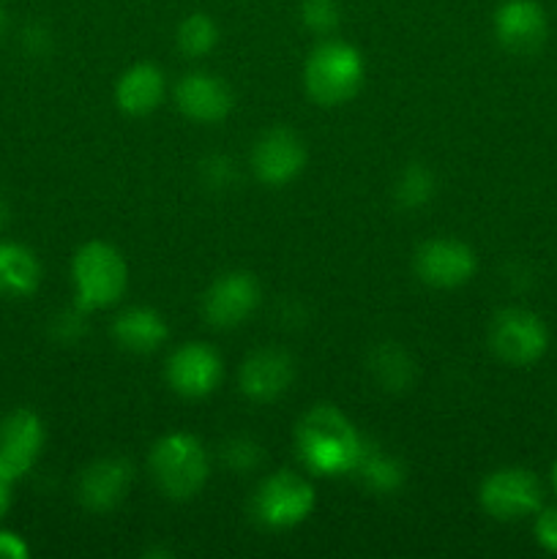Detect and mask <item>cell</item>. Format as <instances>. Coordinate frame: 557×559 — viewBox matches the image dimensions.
<instances>
[{
    "instance_id": "cell-1",
    "label": "cell",
    "mask_w": 557,
    "mask_h": 559,
    "mask_svg": "<svg viewBox=\"0 0 557 559\" xmlns=\"http://www.w3.org/2000/svg\"><path fill=\"white\" fill-rule=\"evenodd\" d=\"M298 456L317 475L353 473L364 448V437L331 404L309 409L295 431Z\"/></svg>"
},
{
    "instance_id": "cell-2",
    "label": "cell",
    "mask_w": 557,
    "mask_h": 559,
    "mask_svg": "<svg viewBox=\"0 0 557 559\" xmlns=\"http://www.w3.org/2000/svg\"><path fill=\"white\" fill-rule=\"evenodd\" d=\"M71 276H74L80 311H93L112 306L123 295L126 282H129V267L112 246L93 240L74 254Z\"/></svg>"
},
{
    "instance_id": "cell-3",
    "label": "cell",
    "mask_w": 557,
    "mask_h": 559,
    "mask_svg": "<svg viewBox=\"0 0 557 559\" xmlns=\"http://www.w3.org/2000/svg\"><path fill=\"white\" fill-rule=\"evenodd\" d=\"M306 91L317 104H342L358 93L364 82V60L349 44L322 41L306 60Z\"/></svg>"
},
{
    "instance_id": "cell-4",
    "label": "cell",
    "mask_w": 557,
    "mask_h": 559,
    "mask_svg": "<svg viewBox=\"0 0 557 559\" xmlns=\"http://www.w3.org/2000/svg\"><path fill=\"white\" fill-rule=\"evenodd\" d=\"M151 473L158 489L173 500L194 497L208 480L205 448L191 435H167L153 448Z\"/></svg>"
},
{
    "instance_id": "cell-5",
    "label": "cell",
    "mask_w": 557,
    "mask_h": 559,
    "mask_svg": "<svg viewBox=\"0 0 557 559\" xmlns=\"http://www.w3.org/2000/svg\"><path fill=\"white\" fill-rule=\"evenodd\" d=\"M311 508H315V489L309 486V480L289 469L262 480L254 502H251L257 522L271 530L295 527L309 516Z\"/></svg>"
},
{
    "instance_id": "cell-6",
    "label": "cell",
    "mask_w": 557,
    "mask_h": 559,
    "mask_svg": "<svg viewBox=\"0 0 557 559\" xmlns=\"http://www.w3.org/2000/svg\"><path fill=\"white\" fill-rule=\"evenodd\" d=\"M491 349L511 366H533L549 349L544 320L528 309H502L489 331Z\"/></svg>"
},
{
    "instance_id": "cell-7",
    "label": "cell",
    "mask_w": 557,
    "mask_h": 559,
    "mask_svg": "<svg viewBox=\"0 0 557 559\" xmlns=\"http://www.w3.org/2000/svg\"><path fill=\"white\" fill-rule=\"evenodd\" d=\"M541 502H544V486L530 469L522 467L497 469L481 486V506L500 522L533 516L541 511Z\"/></svg>"
},
{
    "instance_id": "cell-8",
    "label": "cell",
    "mask_w": 557,
    "mask_h": 559,
    "mask_svg": "<svg viewBox=\"0 0 557 559\" xmlns=\"http://www.w3.org/2000/svg\"><path fill=\"white\" fill-rule=\"evenodd\" d=\"M44 448V426L31 409H14L0 420V469L11 480L31 473Z\"/></svg>"
},
{
    "instance_id": "cell-9",
    "label": "cell",
    "mask_w": 557,
    "mask_h": 559,
    "mask_svg": "<svg viewBox=\"0 0 557 559\" xmlns=\"http://www.w3.org/2000/svg\"><path fill=\"white\" fill-rule=\"evenodd\" d=\"M260 304V287L249 273H224L208 287L202 314L213 328H235Z\"/></svg>"
},
{
    "instance_id": "cell-10",
    "label": "cell",
    "mask_w": 557,
    "mask_h": 559,
    "mask_svg": "<svg viewBox=\"0 0 557 559\" xmlns=\"http://www.w3.org/2000/svg\"><path fill=\"white\" fill-rule=\"evenodd\" d=\"M167 380L180 396H208L222 382V358L208 344H183L169 358Z\"/></svg>"
},
{
    "instance_id": "cell-11",
    "label": "cell",
    "mask_w": 557,
    "mask_h": 559,
    "mask_svg": "<svg viewBox=\"0 0 557 559\" xmlns=\"http://www.w3.org/2000/svg\"><path fill=\"white\" fill-rule=\"evenodd\" d=\"M415 271L431 287H459L475 273V254L459 240L437 238L420 246L415 254Z\"/></svg>"
},
{
    "instance_id": "cell-12",
    "label": "cell",
    "mask_w": 557,
    "mask_h": 559,
    "mask_svg": "<svg viewBox=\"0 0 557 559\" xmlns=\"http://www.w3.org/2000/svg\"><path fill=\"white\" fill-rule=\"evenodd\" d=\"M306 147L293 131L273 129L262 136L251 153V167L257 178L268 186L289 183L304 169Z\"/></svg>"
},
{
    "instance_id": "cell-13",
    "label": "cell",
    "mask_w": 557,
    "mask_h": 559,
    "mask_svg": "<svg viewBox=\"0 0 557 559\" xmlns=\"http://www.w3.org/2000/svg\"><path fill=\"white\" fill-rule=\"evenodd\" d=\"M546 11L535 0H506L495 14V33L502 47L533 52L546 38Z\"/></svg>"
},
{
    "instance_id": "cell-14",
    "label": "cell",
    "mask_w": 557,
    "mask_h": 559,
    "mask_svg": "<svg viewBox=\"0 0 557 559\" xmlns=\"http://www.w3.org/2000/svg\"><path fill=\"white\" fill-rule=\"evenodd\" d=\"M293 358L282 349H260L246 358L240 369V388L254 402H273L282 396L293 382Z\"/></svg>"
},
{
    "instance_id": "cell-15",
    "label": "cell",
    "mask_w": 557,
    "mask_h": 559,
    "mask_svg": "<svg viewBox=\"0 0 557 559\" xmlns=\"http://www.w3.org/2000/svg\"><path fill=\"white\" fill-rule=\"evenodd\" d=\"M175 102H178L180 112L186 118L200 120V123H213V120H222L229 115L233 93H229V87L218 76L197 71V74H186L178 82Z\"/></svg>"
},
{
    "instance_id": "cell-16",
    "label": "cell",
    "mask_w": 557,
    "mask_h": 559,
    "mask_svg": "<svg viewBox=\"0 0 557 559\" xmlns=\"http://www.w3.org/2000/svg\"><path fill=\"white\" fill-rule=\"evenodd\" d=\"M131 484V467L123 459H102L91 464L80 478V500L91 511H109L126 497Z\"/></svg>"
},
{
    "instance_id": "cell-17",
    "label": "cell",
    "mask_w": 557,
    "mask_h": 559,
    "mask_svg": "<svg viewBox=\"0 0 557 559\" xmlns=\"http://www.w3.org/2000/svg\"><path fill=\"white\" fill-rule=\"evenodd\" d=\"M118 107L129 115H147L162 104L164 98V74L153 63H137L120 76Z\"/></svg>"
},
{
    "instance_id": "cell-18",
    "label": "cell",
    "mask_w": 557,
    "mask_h": 559,
    "mask_svg": "<svg viewBox=\"0 0 557 559\" xmlns=\"http://www.w3.org/2000/svg\"><path fill=\"white\" fill-rule=\"evenodd\" d=\"M115 342L123 349L131 353H153L164 344L167 338V322L162 320V314H156L153 309L145 306H137V309L123 311V314L115 320Z\"/></svg>"
},
{
    "instance_id": "cell-19",
    "label": "cell",
    "mask_w": 557,
    "mask_h": 559,
    "mask_svg": "<svg viewBox=\"0 0 557 559\" xmlns=\"http://www.w3.org/2000/svg\"><path fill=\"white\" fill-rule=\"evenodd\" d=\"M42 282V265L36 254L22 243H0V293L31 295Z\"/></svg>"
},
{
    "instance_id": "cell-20",
    "label": "cell",
    "mask_w": 557,
    "mask_h": 559,
    "mask_svg": "<svg viewBox=\"0 0 557 559\" xmlns=\"http://www.w3.org/2000/svg\"><path fill=\"white\" fill-rule=\"evenodd\" d=\"M353 475L366 486V489L377 491V495H391L399 486L404 484V469L402 464L393 456H388L382 448L371 445V442L364 440V448H360V456L355 462Z\"/></svg>"
},
{
    "instance_id": "cell-21",
    "label": "cell",
    "mask_w": 557,
    "mask_h": 559,
    "mask_svg": "<svg viewBox=\"0 0 557 559\" xmlns=\"http://www.w3.org/2000/svg\"><path fill=\"white\" fill-rule=\"evenodd\" d=\"M371 374L380 382L382 388H391V391H402L413 380V360L402 353L393 344H380V347L371 353L369 358Z\"/></svg>"
},
{
    "instance_id": "cell-22",
    "label": "cell",
    "mask_w": 557,
    "mask_h": 559,
    "mask_svg": "<svg viewBox=\"0 0 557 559\" xmlns=\"http://www.w3.org/2000/svg\"><path fill=\"white\" fill-rule=\"evenodd\" d=\"M216 22L205 14H191L180 22L178 27V47L180 52L189 55V58H200V55H208L213 47H216Z\"/></svg>"
},
{
    "instance_id": "cell-23",
    "label": "cell",
    "mask_w": 557,
    "mask_h": 559,
    "mask_svg": "<svg viewBox=\"0 0 557 559\" xmlns=\"http://www.w3.org/2000/svg\"><path fill=\"white\" fill-rule=\"evenodd\" d=\"M435 194V178L426 167L413 164L402 173L396 183V200L402 207H420L431 200Z\"/></svg>"
},
{
    "instance_id": "cell-24",
    "label": "cell",
    "mask_w": 557,
    "mask_h": 559,
    "mask_svg": "<svg viewBox=\"0 0 557 559\" xmlns=\"http://www.w3.org/2000/svg\"><path fill=\"white\" fill-rule=\"evenodd\" d=\"M300 16H304L306 27L315 33H331L336 31L342 11H339L336 0H304L300 3Z\"/></svg>"
},
{
    "instance_id": "cell-25",
    "label": "cell",
    "mask_w": 557,
    "mask_h": 559,
    "mask_svg": "<svg viewBox=\"0 0 557 559\" xmlns=\"http://www.w3.org/2000/svg\"><path fill=\"white\" fill-rule=\"evenodd\" d=\"M224 462H227V467L238 469V473H246V469L257 467L260 464V445H254L251 440H244V437H238V440H229L227 445H224Z\"/></svg>"
},
{
    "instance_id": "cell-26",
    "label": "cell",
    "mask_w": 557,
    "mask_h": 559,
    "mask_svg": "<svg viewBox=\"0 0 557 559\" xmlns=\"http://www.w3.org/2000/svg\"><path fill=\"white\" fill-rule=\"evenodd\" d=\"M535 540L549 555H557V506L538 511V516H535Z\"/></svg>"
},
{
    "instance_id": "cell-27",
    "label": "cell",
    "mask_w": 557,
    "mask_h": 559,
    "mask_svg": "<svg viewBox=\"0 0 557 559\" xmlns=\"http://www.w3.org/2000/svg\"><path fill=\"white\" fill-rule=\"evenodd\" d=\"M205 178H208V183L211 186H216V189H224V186L229 183V180L235 178V173H233V164L227 162V158H222V156H213V158H208L205 162Z\"/></svg>"
},
{
    "instance_id": "cell-28",
    "label": "cell",
    "mask_w": 557,
    "mask_h": 559,
    "mask_svg": "<svg viewBox=\"0 0 557 559\" xmlns=\"http://www.w3.org/2000/svg\"><path fill=\"white\" fill-rule=\"evenodd\" d=\"M27 544L16 533L0 530V559H25Z\"/></svg>"
},
{
    "instance_id": "cell-29",
    "label": "cell",
    "mask_w": 557,
    "mask_h": 559,
    "mask_svg": "<svg viewBox=\"0 0 557 559\" xmlns=\"http://www.w3.org/2000/svg\"><path fill=\"white\" fill-rule=\"evenodd\" d=\"M11 486H14V480L0 469V519L5 516V511H9L11 506Z\"/></svg>"
},
{
    "instance_id": "cell-30",
    "label": "cell",
    "mask_w": 557,
    "mask_h": 559,
    "mask_svg": "<svg viewBox=\"0 0 557 559\" xmlns=\"http://www.w3.org/2000/svg\"><path fill=\"white\" fill-rule=\"evenodd\" d=\"M5 216H9V211H5V202H3V197H0V227L5 224Z\"/></svg>"
},
{
    "instance_id": "cell-31",
    "label": "cell",
    "mask_w": 557,
    "mask_h": 559,
    "mask_svg": "<svg viewBox=\"0 0 557 559\" xmlns=\"http://www.w3.org/2000/svg\"><path fill=\"white\" fill-rule=\"evenodd\" d=\"M3 31H5V11L3 5H0V36H3Z\"/></svg>"
},
{
    "instance_id": "cell-32",
    "label": "cell",
    "mask_w": 557,
    "mask_h": 559,
    "mask_svg": "<svg viewBox=\"0 0 557 559\" xmlns=\"http://www.w3.org/2000/svg\"><path fill=\"white\" fill-rule=\"evenodd\" d=\"M552 486H555V491H557V462H555V467H552Z\"/></svg>"
}]
</instances>
